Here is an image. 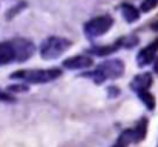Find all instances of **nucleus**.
<instances>
[{"mask_svg":"<svg viewBox=\"0 0 158 147\" xmlns=\"http://www.w3.org/2000/svg\"><path fill=\"white\" fill-rule=\"evenodd\" d=\"M69 46H71V42L64 37H49L42 42L40 55L45 60H54V58H58L61 54H64Z\"/></svg>","mask_w":158,"mask_h":147,"instance_id":"nucleus-3","label":"nucleus"},{"mask_svg":"<svg viewBox=\"0 0 158 147\" xmlns=\"http://www.w3.org/2000/svg\"><path fill=\"white\" fill-rule=\"evenodd\" d=\"M157 52H158V39L154 40L152 43H149L146 48L141 49V51L138 52V55H137V64H138L140 67H143V66H146V64H151V63L155 60Z\"/></svg>","mask_w":158,"mask_h":147,"instance_id":"nucleus-6","label":"nucleus"},{"mask_svg":"<svg viewBox=\"0 0 158 147\" xmlns=\"http://www.w3.org/2000/svg\"><path fill=\"white\" fill-rule=\"evenodd\" d=\"M11 45L14 48V54H15V61L17 63H22V61H26L28 58H31L34 55V51L35 46L32 42L26 40V39H14L11 40Z\"/></svg>","mask_w":158,"mask_h":147,"instance_id":"nucleus-5","label":"nucleus"},{"mask_svg":"<svg viewBox=\"0 0 158 147\" xmlns=\"http://www.w3.org/2000/svg\"><path fill=\"white\" fill-rule=\"evenodd\" d=\"M157 5H158V0H143L140 9H141V12H149V11H152Z\"/></svg>","mask_w":158,"mask_h":147,"instance_id":"nucleus-14","label":"nucleus"},{"mask_svg":"<svg viewBox=\"0 0 158 147\" xmlns=\"http://www.w3.org/2000/svg\"><path fill=\"white\" fill-rule=\"evenodd\" d=\"M146 130H148V120H146V118H141V120L138 121V124L132 129L134 141H141V140L146 137Z\"/></svg>","mask_w":158,"mask_h":147,"instance_id":"nucleus-11","label":"nucleus"},{"mask_svg":"<svg viewBox=\"0 0 158 147\" xmlns=\"http://www.w3.org/2000/svg\"><path fill=\"white\" fill-rule=\"evenodd\" d=\"M123 74H124V63L118 58H114V60H107L103 64H100L94 72H88L85 75L91 77L95 83H103L106 80L118 78Z\"/></svg>","mask_w":158,"mask_h":147,"instance_id":"nucleus-2","label":"nucleus"},{"mask_svg":"<svg viewBox=\"0 0 158 147\" xmlns=\"http://www.w3.org/2000/svg\"><path fill=\"white\" fill-rule=\"evenodd\" d=\"M61 75V71L57 67L51 69H23L11 74L12 80H22L26 83H34V84H42V83H49Z\"/></svg>","mask_w":158,"mask_h":147,"instance_id":"nucleus-1","label":"nucleus"},{"mask_svg":"<svg viewBox=\"0 0 158 147\" xmlns=\"http://www.w3.org/2000/svg\"><path fill=\"white\" fill-rule=\"evenodd\" d=\"M114 147H120V146H117V144H115V146H114Z\"/></svg>","mask_w":158,"mask_h":147,"instance_id":"nucleus-17","label":"nucleus"},{"mask_svg":"<svg viewBox=\"0 0 158 147\" xmlns=\"http://www.w3.org/2000/svg\"><path fill=\"white\" fill-rule=\"evenodd\" d=\"M138 97L141 98V101L144 103V106H146L149 110H152V109L155 107V100H154V97L149 94V91H146V92H140Z\"/></svg>","mask_w":158,"mask_h":147,"instance_id":"nucleus-13","label":"nucleus"},{"mask_svg":"<svg viewBox=\"0 0 158 147\" xmlns=\"http://www.w3.org/2000/svg\"><path fill=\"white\" fill-rule=\"evenodd\" d=\"M120 9H121V14H123L124 20L129 22V23L137 22V20L140 18V12H138V9H137L134 5H131V3H123V5L120 6Z\"/></svg>","mask_w":158,"mask_h":147,"instance_id":"nucleus-10","label":"nucleus"},{"mask_svg":"<svg viewBox=\"0 0 158 147\" xmlns=\"http://www.w3.org/2000/svg\"><path fill=\"white\" fill-rule=\"evenodd\" d=\"M112 25H114V18L110 15H98V17L89 20L85 25L83 31H85L88 39H95V37L106 34L112 28Z\"/></svg>","mask_w":158,"mask_h":147,"instance_id":"nucleus-4","label":"nucleus"},{"mask_svg":"<svg viewBox=\"0 0 158 147\" xmlns=\"http://www.w3.org/2000/svg\"><path fill=\"white\" fill-rule=\"evenodd\" d=\"M15 61V54L11 42H2L0 43V66L9 64Z\"/></svg>","mask_w":158,"mask_h":147,"instance_id":"nucleus-9","label":"nucleus"},{"mask_svg":"<svg viewBox=\"0 0 158 147\" xmlns=\"http://www.w3.org/2000/svg\"><path fill=\"white\" fill-rule=\"evenodd\" d=\"M151 84H152V75H151L149 72L140 74V75H137V77L131 81V88H132L137 94L149 91Z\"/></svg>","mask_w":158,"mask_h":147,"instance_id":"nucleus-7","label":"nucleus"},{"mask_svg":"<svg viewBox=\"0 0 158 147\" xmlns=\"http://www.w3.org/2000/svg\"><path fill=\"white\" fill-rule=\"evenodd\" d=\"M152 29H154V31H157V32H158V22H155V23L152 25Z\"/></svg>","mask_w":158,"mask_h":147,"instance_id":"nucleus-16","label":"nucleus"},{"mask_svg":"<svg viewBox=\"0 0 158 147\" xmlns=\"http://www.w3.org/2000/svg\"><path fill=\"white\" fill-rule=\"evenodd\" d=\"M120 46H121V42H117V43H114L110 46H94V48L88 49V52L95 54V55H109V54L115 52Z\"/></svg>","mask_w":158,"mask_h":147,"instance_id":"nucleus-12","label":"nucleus"},{"mask_svg":"<svg viewBox=\"0 0 158 147\" xmlns=\"http://www.w3.org/2000/svg\"><path fill=\"white\" fill-rule=\"evenodd\" d=\"M8 100H11V97H9V95H6L5 92H2V91H0V101H8Z\"/></svg>","mask_w":158,"mask_h":147,"instance_id":"nucleus-15","label":"nucleus"},{"mask_svg":"<svg viewBox=\"0 0 158 147\" xmlns=\"http://www.w3.org/2000/svg\"><path fill=\"white\" fill-rule=\"evenodd\" d=\"M91 64H92V60L86 55H75L63 61V67L66 69H86Z\"/></svg>","mask_w":158,"mask_h":147,"instance_id":"nucleus-8","label":"nucleus"}]
</instances>
